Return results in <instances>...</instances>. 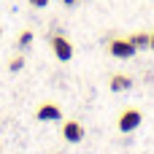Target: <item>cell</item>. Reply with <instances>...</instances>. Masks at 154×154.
I'll list each match as a JSON object with an SVG mask.
<instances>
[{
	"label": "cell",
	"instance_id": "8",
	"mask_svg": "<svg viewBox=\"0 0 154 154\" xmlns=\"http://www.w3.org/2000/svg\"><path fill=\"white\" fill-rule=\"evenodd\" d=\"M32 41H35V32L32 30H22L19 32V38H16V43H19V49L24 51V49H30L32 46Z\"/></svg>",
	"mask_w": 154,
	"mask_h": 154
},
{
	"label": "cell",
	"instance_id": "5",
	"mask_svg": "<svg viewBox=\"0 0 154 154\" xmlns=\"http://www.w3.org/2000/svg\"><path fill=\"white\" fill-rule=\"evenodd\" d=\"M35 119L38 122H62V108L54 103H43L35 108Z\"/></svg>",
	"mask_w": 154,
	"mask_h": 154
},
{
	"label": "cell",
	"instance_id": "11",
	"mask_svg": "<svg viewBox=\"0 0 154 154\" xmlns=\"http://www.w3.org/2000/svg\"><path fill=\"white\" fill-rule=\"evenodd\" d=\"M149 49H152V51H154V30H152V32H149Z\"/></svg>",
	"mask_w": 154,
	"mask_h": 154
},
{
	"label": "cell",
	"instance_id": "9",
	"mask_svg": "<svg viewBox=\"0 0 154 154\" xmlns=\"http://www.w3.org/2000/svg\"><path fill=\"white\" fill-rule=\"evenodd\" d=\"M22 68H24V57H22V54H16V57L8 62V70H11V73H16V70H22Z\"/></svg>",
	"mask_w": 154,
	"mask_h": 154
},
{
	"label": "cell",
	"instance_id": "4",
	"mask_svg": "<svg viewBox=\"0 0 154 154\" xmlns=\"http://www.w3.org/2000/svg\"><path fill=\"white\" fill-rule=\"evenodd\" d=\"M51 51L60 62H68L73 60V43L65 38V35H51Z\"/></svg>",
	"mask_w": 154,
	"mask_h": 154
},
{
	"label": "cell",
	"instance_id": "12",
	"mask_svg": "<svg viewBox=\"0 0 154 154\" xmlns=\"http://www.w3.org/2000/svg\"><path fill=\"white\" fill-rule=\"evenodd\" d=\"M79 0H62V5H76Z\"/></svg>",
	"mask_w": 154,
	"mask_h": 154
},
{
	"label": "cell",
	"instance_id": "2",
	"mask_svg": "<svg viewBox=\"0 0 154 154\" xmlns=\"http://www.w3.org/2000/svg\"><path fill=\"white\" fill-rule=\"evenodd\" d=\"M138 49L130 43V38H111L108 41V54L116 57V60H130Z\"/></svg>",
	"mask_w": 154,
	"mask_h": 154
},
{
	"label": "cell",
	"instance_id": "10",
	"mask_svg": "<svg viewBox=\"0 0 154 154\" xmlns=\"http://www.w3.org/2000/svg\"><path fill=\"white\" fill-rule=\"evenodd\" d=\"M32 8H43V5H49V0H27Z\"/></svg>",
	"mask_w": 154,
	"mask_h": 154
},
{
	"label": "cell",
	"instance_id": "7",
	"mask_svg": "<svg viewBox=\"0 0 154 154\" xmlns=\"http://www.w3.org/2000/svg\"><path fill=\"white\" fill-rule=\"evenodd\" d=\"M127 38H130V43H133V46H135L138 51L149 49V32H130Z\"/></svg>",
	"mask_w": 154,
	"mask_h": 154
},
{
	"label": "cell",
	"instance_id": "6",
	"mask_svg": "<svg viewBox=\"0 0 154 154\" xmlns=\"http://www.w3.org/2000/svg\"><path fill=\"white\" fill-rule=\"evenodd\" d=\"M130 87H133V79L125 76V73H116V76L108 79V89H111V92H127Z\"/></svg>",
	"mask_w": 154,
	"mask_h": 154
},
{
	"label": "cell",
	"instance_id": "13",
	"mask_svg": "<svg viewBox=\"0 0 154 154\" xmlns=\"http://www.w3.org/2000/svg\"><path fill=\"white\" fill-rule=\"evenodd\" d=\"M0 35H3V24H0Z\"/></svg>",
	"mask_w": 154,
	"mask_h": 154
},
{
	"label": "cell",
	"instance_id": "3",
	"mask_svg": "<svg viewBox=\"0 0 154 154\" xmlns=\"http://www.w3.org/2000/svg\"><path fill=\"white\" fill-rule=\"evenodd\" d=\"M84 135H87V130H84L81 122H76V119H65L62 122V138H65V143H81Z\"/></svg>",
	"mask_w": 154,
	"mask_h": 154
},
{
	"label": "cell",
	"instance_id": "1",
	"mask_svg": "<svg viewBox=\"0 0 154 154\" xmlns=\"http://www.w3.org/2000/svg\"><path fill=\"white\" fill-rule=\"evenodd\" d=\"M141 122H143L141 108H125V111L119 114V119H116V127H119L122 133H133V130L141 127Z\"/></svg>",
	"mask_w": 154,
	"mask_h": 154
}]
</instances>
